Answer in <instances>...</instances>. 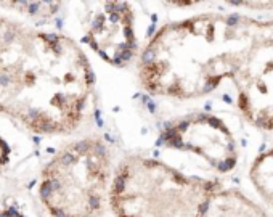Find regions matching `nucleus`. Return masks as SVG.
I'll return each mask as SVG.
<instances>
[{
  "mask_svg": "<svg viewBox=\"0 0 273 217\" xmlns=\"http://www.w3.org/2000/svg\"><path fill=\"white\" fill-rule=\"evenodd\" d=\"M92 90L89 58L72 39L0 15L2 114L37 134H69L80 126Z\"/></svg>",
  "mask_w": 273,
  "mask_h": 217,
  "instance_id": "nucleus-1",
  "label": "nucleus"
},
{
  "mask_svg": "<svg viewBox=\"0 0 273 217\" xmlns=\"http://www.w3.org/2000/svg\"><path fill=\"white\" fill-rule=\"evenodd\" d=\"M272 31L273 19L233 13H201L166 24L140 55V81L158 97H204L223 81H233Z\"/></svg>",
  "mask_w": 273,
  "mask_h": 217,
  "instance_id": "nucleus-2",
  "label": "nucleus"
},
{
  "mask_svg": "<svg viewBox=\"0 0 273 217\" xmlns=\"http://www.w3.org/2000/svg\"><path fill=\"white\" fill-rule=\"evenodd\" d=\"M219 187L162 161L129 156L114 172L109 204L116 217H199Z\"/></svg>",
  "mask_w": 273,
  "mask_h": 217,
  "instance_id": "nucleus-3",
  "label": "nucleus"
},
{
  "mask_svg": "<svg viewBox=\"0 0 273 217\" xmlns=\"http://www.w3.org/2000/svg\"><path fill=\"white\" fill-rule=\"evenodd\" d=\"M111 172V151L101 138L68 143L42 171V204L52 217H100L109 201Z\"/></svg>",
  "mask_w": 273,
  "mask_h": 217,
  "instance_id": "nucleus-4",
  "label": "nucleus"
},
{
  "mask_svg": "<svg viewBox=\"0 0 273 217\" xmlns=\"http://www.w3.org/2000/svg\"><path fill=\"white\" fill-rule=\"evenodd\" d=\"M159 143L201 158L212 171L228 174L239 161V138L227 116L198 111L167 121L161 127Z\"/></svg>",
  "mask_w": 273,
  "mask_h": 217,
  "instance_id": "nucleus-5",
  "label": "nucleus"
},
{
  "mask_svg": "<svg viewBox=\"0 0 273 217\" xmlns=\"http://www.w3.org/2000/svg\"><path fill=\"white\" fill-rule=\"evenodd\" d=\"M84 40L113 66H127L137 55L135 15L127 2H98L92 5Z\"/></svg>",
  "mask_w": 273,
  "mask_h": 217,
  "instance_id": "nucleus-6",
  "label": "nucleus"
},
{
  "mask_svg": "<svg viewBox=\"0 0 273 217\" xmlns=\"http://www.w3.org/2000/svg\"><path fill=\"white\" fill-rule=\"evenodd\" d=\"M231 82L246 121L259 130H273V31L252 50Z\"/></svg>",
  "mask_w": 273,
  "mask_h": 217,
  "instance_id": "nucleus-7",
  "label": "nucleus"
},
{
  "mask_svg": "<svg viewBox=\"0 0 273 217\" xmlns=\"http://www.w3.org/2000/svg\"><path fill=\"white\" fill-rule=\"evenodd\" d=\"M199 217H268L262 206L244 193L222 185L206 201Z\"/></svg>",
  "mask_w": 273,
  "mask_h": 217,
  "instance_id": "nucleus-8",
  "label": "nucleus"
},
{
  "mask_svg": "<svg viewBox=\"0 0 273 217\" xmlns=\"http://www.w3.org/2000/svg\"><path fill=\"white\" fill-rule=\"evenodd\" d=\"M249 179L257 193L273 206V146L256 158L249 171Z\"/></svg>",
  "mask_w": 273,
  "mask_h": 217,
  "instance_id": "nucleus-9",
  "label": "nucleus"
},
{
  "mask_svg": "<svg viewBox=\"0 0 273 217\" xmlns=\"http://www.w3.org/2000/svg\"><path fill=\"white\" fill-rule=\"evenodd\" d=\"M8 159H10V146L3 140V137L0 135V167L8 163Z\"/></svg>",
  "mask_w": 273,
  "mask_h": 217,
  "instance_id": "nucleus-10",
  "label": "nucleus"
},
{
  "mask_svg": "<svg viewBox=\"0 0 273 217\" xmlns=\"http://www.w3.org/2000/svg\"><path fill=\"white\" fill-rule=\"evenodd\" d=\"M0 217H26V216L15 208H5L3 211H0Z\"/></svg>",
  "mask_w": 273,
  "mask_h": 217,
  "instance_id": "nucleus-11",
  "label": "nucleus"
}]
</instances>
